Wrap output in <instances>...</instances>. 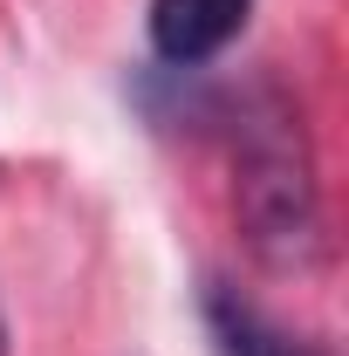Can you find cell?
I'll use <instances>...</instances> for the list:
<instances>
[{
  "mask_svg": "<svg viewBox=\"0 0 349 356\" xmlns=\"http://www.w3.org/2000/svg\"><path fill=\"white\" fill-rule=\"evenodd\" d=\"M240 213L254 226V247L267 261L302 267L322 247V206H315V178H308V144L302 117H267V131L247 137L240 151Z\"/></svg>",
  "mask_w": 349,
  "mask_h": 356,
  "instance_id": "6da1fadb",
  "label": "cell"
},
{
  "mask_svg": "<svg viewBox=\"0 0 349 356\" xmlns=\"http://www.w3.org/2000/svg\"><path fill=\"white\" fill-rule=\"evenodd\" d=\"M254 0H151L144 28H151V55L172 69H206L213 55L240 42Z\"/></svg>",
  "mask_w": 349,
  "mask_h": 356,
  "instance_id": "7a4b0ae2",
  "label": "cell"
},
{
  "mask_svg": "<svg viewBox=\"0 0 349 356\" xmlns=\"http://www.w3.org/2000/svg\"><path fill=\"white\" fill-rule=\"evenodd\" d=\"M206 336H213V356H329L308 336H288L274 315H261L247 295L233 288H206Z\"/></svg>",
  "mask_w": 349,
  "mask_h": 356,
  "instance_id": "3957f363",
  "label": "cell"
},
{
  "mask_svg": "<svg viewBox=\"0 0 349 356\" xmlns=\"http://www.w3.org/2000/svg\"><path fill=\"white\" fill-rule=\"evenodd\" d=\"M0 356H7V329H0Z\"/></svg>",
  "mask_w": 349,
  "mask_h": 356,
  "instance_id": "277c9868",
  "label": "cell"
}]
</instances>
